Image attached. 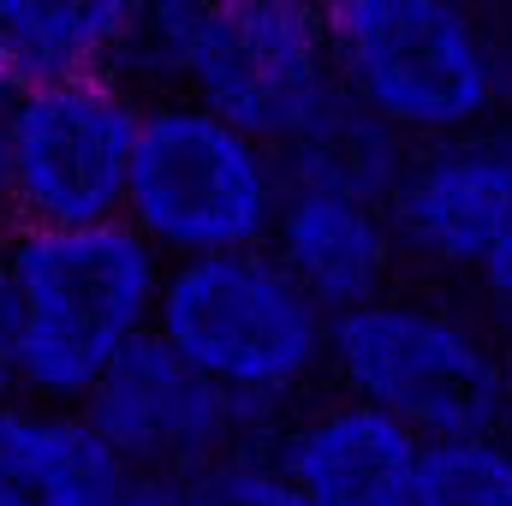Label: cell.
Listing matches in <instances>:
<instances>
[{"mask_svg": "<svg viewBox=\"0 0 512 506\" xmlns=\"http://www.w3.org/2000/svg\"><path fill=\"white\" fill-rule=\"evenodd\" d=\"M114 78L143 102L179 96L274 155L340 108L328 24L316 6L292 0L137 6Z\"/></svg>", "mask_w": 512, "mask_h": 506, "instance_id": "cell-1", "label": "cell"}, {"mask_svg": "<svg viewBox=\"0 0 512 506\" xmlns=\"http://www.w3.org/2000/svg\"><path fill=\"white\" fill-rule=\"evenodd\" d=\"M0 256L24 322V399L78 411L84 393L155 334L167 262L126 221L12 227Z\"/></svg>", "mask_w": 512, "mask_h": 506, "instance_id": "cell-2", "label": "cell"}, {"mask_svg": "<svg viewBox=\"0 0 512 506\" xmlns=\"http://www.w3.org/2000/svg\"><path fill=\"white\" fill-rule=\"evenodd\" d=\"M155 340L262 423H286L328 376V316L268 251L167 262Z\"/></svg>", "mask_w": 512, "mask_h": 506, "instance_id": "cell-3", "label": "cell"}, {"mask_svg": "<svg viewBox=\"0 0 512 506\" xmlns=\"http://www.w3.org/2000/svg\"><path fill=\"white\" fill-rule=\"evenodd\" d=\"M322 24L340 96L399 143L489 126L512 90L507 48L447 0H346Z\"/></svg>", "mask_w": 512, "mask_h": 506, "instance_id": "cell-4", "label": "cell"}, {"mask_svg": "<svg viewBox=\"0 0 512 506\" xmlns=\"http://www.w3.org/2000/svg\"><path fill=\"white\" fill-rule=\"evenodd\" d=\"M328 376L340 399L393 417L423 447L465 441L501 429L507 346L441 298L387 292L328 322Z\"/></svg>", "mask_w": 512, "mask_h": 506, "instance_id": "cell-5", "label": "cell"}, {"mask_svg": "<svg viewBox=\"0 0 512 506\" xmlns=\"http://www.w3.org/2000/svg\"><path fill=\"white\" fill-rule=\"evenodd\" d=\"M280 191V155L256 137L179 96L143 102L120 221L161 262L262 251Z\"/></svg>", "mask_w": 512, "mask_h": 506, "instance_id": "cell-6", "label": "cell"}, {"mask_svg": "<svg viewBox=\"0 0 512 506\" xmlns=\"http://www.w3.org/2000/svg\"><path fill=\"white\" fill-rule=\"evenodd\" d=\"M143 96L102 78L48 84L6 102L12 227H108L126 209Z\"/></svg>", "mask_w": 512, "mask_h": 506, "instance_id": "cell-7", "label": "cell"}, {"mask_svg": "<svg viewBox=\"0 0 512 506\" xmlns=\"http://www.w3.org/2000/svg\"><path fill=\"white\" fill-rule=\"evenodd\" d=\"M90 435L120 471H149V477H203L221 459L262 453L280 423H262L239 399L185 370L155 334L131 346L126 358L96 381L78 405Z\"/></svg>", "mask_w": 512, "mask_h": 506, "instance_id": "cell-8", "label": "cell"}, {"mask_svg": "<svg viewBox=\"0 0 512 506\" xmlns=\"http://www.w3.org/2000/svg\"><path fill=\"white\" fill-rule=\"evenodd\" d=\"M382 209L399 262L429 274H477L512 227V126L489 120L477 131L405 143Z\"/></svg>", "mask_w": 512, "mask_h": 506, "instance_id": "cell-9", "label": "cell"}, {"mask_svg": "<svg viewBox=\"0 0 512 506\" xmlns=\"http://www.w3.org/2000/svg\"><path fill=\"white\" fill-rule=\"evenodd\" d=\"M262 459L292 506H417L423 441L358 399H316L292 411Z\"/></svg>", "mask_w": 512, "mask_h": 506, "instance_id": "cell-10", "label": "cell"}, {"mask_svg": "<svg viewBox=\"0 0 512 506\" xmlns=\"http://www.w3.org/2000/svg\"><path fill=\"white\" fill-rule=\"evenodd\" d=\"M262 251L292 274V286L328 322L387 298L393 268H399L382 203L334 191V185H298V179H286Z\"/></svg>", "mask_w": 512, "mask_h": 506, "instance_id": "cell-11", "label": "cell"}, {"mask_svg": "<svg viewBox=\"0 0 512 506\" xmlns=\"http://www.w3.org/2000/svg\"><path fill=\"white\" fill-rule=\"evenodd\" d=\"M131 18L120 0H0V96L120 72Z\"/></svg>", "mask_w": 512, "mask_h": 506, "instance_id": "cell-12", "label": "cell"}, {"mask_svg": "<svg viewBox=\"0 0 512 506\" xmlns=\"http://www.w3.org/2000/svg\"><path fill=\"white\" fill-rule=\"evenodd\" d=\"M114 471L78 411L0 399V506H96Z\"/></svg>", "mask_w": 512, "mask_h": 506, "instance_id": "cell-13", "label": "cell"}, {"mask_svg": "<svg viewBox=\"0 0 512 506\" xmlns=\"http://www.w3.org/2000/svg\"><path fill=\"white\" fill-rule=\"evenodd\" d=\"M399 161H405V143L340 96V108H334L322 126H310L286 155H280V173L298 179V185H334V191L387 203Z\"/></svg>", "mask_w": 512, "mask_h": 506, "instance_id": "cell-14", "label": "cell"}, {"mask_svg": "<svg viewBox=\"0 0 512 506\" xmlns=\"http://www.w3.org/2000/svg\"><path fill=\"white\" fill-rule=\"evenodd\" d=\"M417 506H512V441L501 429L429 441L417 459Z\"/></svg>", "mask_w": 512, "mask_h": 506, "instance_id": "cell-15", "label": "cell"}, {"mask_svg": "<svg viewBox=\"0 0 512 506\" xmlns=\"http://www.w3.org/2000/svg\"><path fill=\"white\" fill-rule=\"evenodd\" d=\"M191 495L197 506H292L274 465L262 453H239V459H221L215 471L191 477Z\"/></svg>", "mask_w": 512, "mask_h": 506, "instance_id": "cell-16", "label": "cell"}, {"mask_svg": "<svg viewBox=\"0 0 512 506\" xmlns=\"http://www.w3.org/2000/svg\"><path fill=\"white\" fill-rule=\"evenodd\" d=\"M96 506H197L185 477H149V471H114Z\"/></svg>", "mask_w": 512, "mask_h": 506, "instance_id": "cell-17", "label": "cell"}, {"mask_svg": "<svg viewBox=\"0 0 512 506\" xmlns=\"http://www.w3.org/2000/svg\"><path fill=\"white\" fill-rule=\"evenodd\" d=\"M24 393V322H18V292L0 256V399Z\"/></svg>", "mask_w": 512, "mask_h": 506, "instance_id": "cell-18", "label": "cell"}, {"mask_svg": "<svg viewBox=\"0 0 512 506\" xmlns=\"http://www.w3.org/2000/svg\"><path fill=\"white\" fill-rule=\"evenodd\" d=\"M477 286H483V298H489V304H495V310L512 322V227L501 233V245L483 256V268H477Z\"/></svg>", "mask_w": 512, "mask_h": 506, "instance_id": "cell-19", "label": "cell"}, {"mask_svg": "<svg viewBox=\"0 0 512 506\" xmlns=\"http://www.w3.org/2000/svg\"><path fill=\"white\" fill-rule=\"evenodd\" d=\"M0 227L12 233V161H6V96H0Z\"/></svg>", "mask_w": 512, "mask_h": 506, "instance_id": "cell-20", "label": "cell"}, {"mask_svg": "<svg viewBox=\"0 0 512 506\" xmlns=\"http://www.w3.org/2000/svg\"><path fill=\"white\" fill-rule=\"evenodd\" d=\"M501 435L512 441V340H507V405H501Z\"/></svg>", "mask_w": 512, "mask_h": 506, "instance_id": "cell-21", "label": "cell"}]
</instances>
